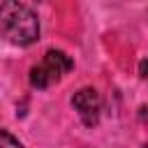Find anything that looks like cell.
Wrapping results in <instances>:
<instances>
[{"instance_id":"1","label":"cell","mask_w":148,"mask_h":148,"mask_svg":"<svg viewBox=\"0 0 148 148\" xmlns=\"http://www.w3.org/2000/svg\"><path fill=\"white\" fill-rule=\"evenodd\" d=\"M0 37L16 46H28L37 42V14L21 2H0Z\"/></svg>"},{"instance_id":"2","label":"cell","mask_w":148,"mask_h":148,"mask_svg":"<svg viewBox=\"0 0 148 148\" xmlns=\"http://www.w3.org/2000/svg\"><path fill=\"white\" fill-rule=\"evenodd\" d=\"M72 67H74V62H72V58L65 51H53L51 49V51L44 53L42 62L30 69V86L39 88V90L49 88V86L58 83Z\"/></svg>"},{"instance_id":"3","label":"cell","mask_w":148,"mask_h":148,"mask_svg":"<svg viewBox=\"0 0 148 148\" xmlns=\"http://www.w3.org/2000/svg\"><path fill=\"white\" fill-rule=\"evenodd\" d=\"M72 104H74V109L79 111V116L86 125H95L99 120L102 99H99V92L95 88H81L79 92H74Z\"/></svg>"},{"instance_id":"4","label":"cell","mask_w":148,"mask_h":148,"mask_svg":"<svg viewBox=\"0 0 148 148\" xmlns=\"http://www.w3.org/2000/svg\"><path fill=\"white\" fill-rule=\"evenodd\" d=\"M0 148H23V143L7 130H0Z\"/></svg>"},{"instance_id":"5","label":"cell","mask_w":148,"mask_h":148,"mask_svg":"<svg viewBox=\"0 0 148 148\" xmlns=\"http://www.w3.org/2000/svg\"><path fill=\"white\" fill-rule=\"evenodd\" d=\"M141 76L148 81V60H143V62H141Z\"/></svg>"},{"instance_id":"6","label":"cell","mask_w":148,"mask_h":148,"mask_svg":"<svg viewBox=\"0 0 148 148\" xmlns=\"http://www.w3.org/2000/svg\"><path fill=\"white\" fill-rule=\"evenodd\" d=\"M146 148H148V146H146Z\"/></svg>"}]
</instances>
